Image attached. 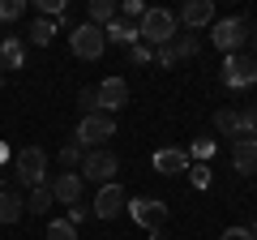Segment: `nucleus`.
<instances>
[{
  "label": "nucleus",
  "instance_id": "f257e3e1",
  "mask_svg": "<svg viewBox=\"0 0 257 240\" xmlns=\"http://www.w3.org/2000/svg\"><path fill=\"white\" fill-rule=\"evenodd\" d=\"M116 138V116H103V111H94V116H82L77 120V133L73 142L82 150H103V142Z\"/></svg>",
  "mask_w": 257,
  "mask_h": 240
},
{
  "label": "nucleus",
  "instance_id": "f03ea898",
  "mask_svg": "<svg viewBox=\"0 0 257 240\" xmlns=\"http://www.w3.org/2000/svg\"><path fill=\"white\" fill-rule=\"evenodd\" d=\"M138 35L146 47H163L176 39V13L172 9H146V18L138 22Z\"/></svg>",
  "mask_w": 257,
  "mask_h": 240
},
{
  "label": "nucleus",
  "instance_id": "7ed1b4c3",
  "mask_svg": "<svg viewBox=\"0 0 257 240\" xmlns=\"http://www.w3.org/2000/svg\"><path fill=\"white\" fill-rule=\"evenodd\" d=\"M210 39H214V47L219 52H244L248 47V18H223V22H214V30H210Z\"/></svg>",
  "mask_w": 257,
  "mask_h": 240
},
{
  "label": "nucleus",
  "instance_id": "20e7f679",
  "mask_svg": "<svg viewBox=\"0 0 257 240\" xmlns=\"http://www.w3.org/2000/svg\"><path fill=\"white\" fill-rule=\"evenodd\" d=\"M13 172H18V185H43V176H47V150L43 146H26L18 150V159H13Z\"/></svg>",
  "mask_w": 257,
  "mask_h": 240
},
{
  "label": "nucleus",
  "instance_id": "39448f33",
  "mask_svg": "<svg viewBox=\"0 0 257 240\" xmlns=\"http://www.w3.org/2000/svg\"><path fill=\"white\" fill-rule=\"evenodd\" d=\"M69 47H73L77 60H99L103 47H107V39H103L99 26H90V22H77V26L69 30Z\"/></svg>",
  "mask_w": 257,
  "mask_h": 240
},
{
  "label": "nucleus",
  "instance_id": "423d86ee",
  "mask_svg": "<svg viewBox=\"0 0 257 240\" xmlns=\"http://www.w3.org/2000/svg\"><path fill=\"white\" fill-rule=\"evenodd\" d=\"M116 172H120V159L111 155V150H86V159H82V180H94V185H111L116 180Z\"/></svg>",
  "mask_w": 257,
  "mask_h": 240
},
{
  "label": "nucleus",
  "instance_id": "0eeeda50",
  "mask_svg": "<svg viewBox=\"0 0 257 240\" xmlns=\"http://www.w3.org/2000/svg\"><path fill=\"white\" fill-rule=\"evenodd\" d=\"M223 82L231 86V90H244V86L257 82V60L248 52H231L227 60H223Z\"/></svg>",
  "mask_w": 257,
  "mask_h": 240
},
{
  "label": "nucleus",
  "instance_id": "6e6552de",
  "mask_svg": "<svg viewBox=\"0 0 257 240\" xmlns=\"http://www.w3.org/2000/svg\"><path fill=\"white\" fill-rule=\"evenodd\" d=\"M124 210L133 214V223H142L146 231H163V223H167V206L159 202V197H128Z\"/></svg>",
  "mask_w": 257,
  "mask_h": 240
},
{
  "label": "nucleus",
  "instance_id": "1a4fd4ad",
  "mask_svg": "<svg viewBox=\"0 0 257 240\" xmlns=\"http://www.w3.org/2000/svg\"><path fill=\"white\" fill-rule=\"evenodd\" d=\"M94 94H99V111L103 116H116V111L128 103V82L124 77H103V82L94 86Z\"/></svg>",
  "mask_w": 257,
  "mask_h": 240
},
{
  "label": "nucleus",
  "instance_id": "9d476101",
  "mask_svg": "<svg viewBox=\"0 0 257 240\" xmlns=\"http://www.w3.org/2000/svg\"><path fill=\"white\" fill-rule=\"evenodd\" d=\"M124 206H128L124 189L111 180V185H103V189H99V197H94L90 214H94V219H116V214H124Z\"/></svg>",
  "mask_w": 257,
  "mask_h": 240
},
{
  "label": "nucleus",
  "instance_id": "9b49d317",
  "mask_svg": "<svg viewBox=\"0 0 257 240\" xmlns=\"http://www.w3.org/2000/svg\"><path fill=\"white\" fill-rule=\"evenodd\" d=\"M47 189H52V197H56L60 206H73V202H82V189H86V180H82L77 172H60V176H56V180H52Z\"/></svg>",
  "mask_w": 257,
  "mask_h": 240
},
{
  "label": "nucleus",
  "instance_id": "f8f14e48",
  "mask_svg": "<svg viewBox=\"0 0 257 240\" xmlns=\"http://www.w3.org/2000/svg\"><path fill=\"white\" fill-rule=\"evenodd\" d=\"M180 22L189 30L210 26V22H214V5H210V0H189V5H180Z\"/></svg>",
  "mask_w": 257,
  "mask_h": 240
},
{
  "label": "nucleus",
  "instance_id": "ddd939ff",
  "mask_svg": "<svg viewBox=\"0 0 257 240\" xmlns=\"http://www.w3.org/2000/svg\"><path fill=\"white\" fill-rule=\"evenodd\" d=\"M231 163L240 176H257V138H240L231 146Z\"/></svg>",
  "mask_w": 257,
  "mask_h": 240
},
{
  "label": "nucleus",
  "instance_id": "4468645a",
  "mask_svg": "<svg viewBox=\"0 0 257 240\" xmlns=\"http://www.w3.org/2000/svg\"><path fill=\"white\" fill-rule=\"evenodd\" d=\"M155 172H159V176H180V172H189V155L176 150V146L155 150Z\"/></svg>",
  "mask_w": 257,
  "mask_h": 240
},
{
  "label": "nucleus",
  "instance_id": "2eb2a0df",
  "mask_svg": "<svg viewBox=\"0 0 257 240\" xmlns=\"http://www.w3.org/2000/svg\"><path fill=\"white\" fill-rule=\"evenodd\" d=\"M103 39H111V43H120V47H133V43H142V35H138V22H128V18H116L107 30H103Z\"/></svg>",
  "mask_w": 257,
  "mask_h": 240
},
{
  "label": "nucleus",
  "instance_id": "dca6fc26",
  "mask_svg": "<svg viewBox=\"0 0 257 240\" xmlns=\"http://www.w3.org/2000/svg\"><path fill=\"white\" fill-rule=\"evenodd\" d=\"M26 214V197L18 189H0V223H18Z\"/></svg>",
  "mask_w": 257,
  "mask_h": 240
},
{
  "label": "nucleus",
  "instance_id": "f3484780",
  "mask_svg": "<svg viewBox=\"0 0 257 240\" xmlns=\"http://www.w3.org/2000/svg\"><path fill=\"white\" fill-rule=\"evenodd\" d=\"M116 18H120V9L111 5V0H90V26L107 30V26H111Z\"/></svg>",
  "mask_w": 257,
  "mask_h": 240
},
{
  "label": "nucleus",
  "instance_id": "a211bd4d",
  "mask_svg": "<svg viewBox=\"0 0 257 240\" xmlns=\"http://www.w3.org/2000/svg\"><path fill=\"white\" fill-rule=\"evenodd\" d=\"M0 60H5V69H22V60H26V47L18 43V39H0Z\"/></svg>",
  "mask_w": 257,
  "mask_h": 240
},
{
  "label": "nucleus",
  "instance_id": "6ab92c4d",
  "mask_svg": "<svg viewBox=\"0 0 257 240\" xmlns=\"http://www.w3.org/2000/svg\"><path fill=\"white\" fill-rule=\"evenodd\" d=\"M52 202H56L52 189H47V185H35V189H30V197H26V214H43V210H52Z\"/></svg>",
  "mask_w": 257,
  "mask_h": 240
},
{
  "label": "nucleus",
  "instance_id": "aec40b11",
  "mask_svg": "<svg viewBox=\"0 0 257 240\" xmlns=\"http://www.w3.org/2000/svg\"><path fill=\"white\" fill-rule=\"evenodd\" d=\"M26 35H30V43H35V47H47V43L56 39V22H47V18H35Z\"/></svg>",
  "mask_w": 257,
  "mask_h": 240
},
{
  "label": "nucleus",
  "instance_id": "412c9836",
  "mask_svg": "<svg viewBox=\"0 0 257 240\" xmlns=\"http://www.w3.org/2000/svg\"><path fill=\"white\" fill-rule=\"evenodd\" d=\"M172 47H176V60H180V56H184V60H193V56L202 52L197 35H176V39H172Z\"/></svg>",
  "mask_w": 257,
  "mask_h": 240
},
{
  "label": "nucleus",
  "instance_id": "4be33fe9",
  "mask_svg": "<svg viewBox=\"0 0 257 240\" xmlns=\"http://www.w3.org/2000/svg\"><path fill=\"white\" fill-rule=\"evenodd\" d=\"M47 240H77V227L69 219H56V223H47V231H43Z\"/></svg>",
  "mask_w": 257,
  "mask_h": 240
},
{
  "label": "nucleus",
  "instance_id": "5701e85b",
  "mask_svg": "<svg viewBox=\"0 0 257 240\" xmlns=\"http://www.w3.org/2000/svg\"><path fill=\"white\" fill-rule=\"evenodd\" d=\"M77 107H82V116H94V111H99V94H94V86L77 90Z\"/></svg>",
  "mask_w": 257,
  "mask_h": 240
},
{
  "label": "nucleus",
  "instance_id": "b1692460",
  "mask_svg": "<svg viewBox=\"0 0 257 240\" xmlns=\"http://www.w3.org/2000/svg\"><path fill=\"white\" fill-rule=\"evenodd\" d=\"M26 13V0H0V22H18Z\"/></svg>",
  "mask_w": 257,
  "mask_h": 240
},
{
  "label": "nucleus",
  "instance_id": "393cba45",
  "mask_svg": "<svg viewBox=\"0 0 257 240\" xmlns=\"http://www.w3.org/2000/svg\"><path fill=\"white\" fill-rule=\"evenodd\" d=\"M214 150H219V142H214V138H197L189 155H193V159H214Z\"/></svg>",
  "mask_w": 257,
  "mask_h": 240
},
{
  "label": "nucleus",
  "instance_id": "a878e982",
  "mask_svg": "<svg viewBox=\"0 0 257 240\" xmlns=\"http://www.w3.org/2000/svg\"><path fill=\"white\" fill-rule=\"evenodd\" d=\"M82 159H86V155H82V146H77V142H69V146H64V150H60V163H64V167H69V172H73V167H77V163H82Z\"/></svg>",
  "mask_w": 257,
  "mask_h": 240
},
{
  "label": "nucleus",
  "instance_id": "bb28decb",
  "mask_svg": "<svg viewBox=\"0 0 257 240\" xmlns=\"http://www.w3.org/2000/svg\"><path fill=\"white\" fill-rule=\"evenodd\" d=\"M120 18L142 22V18H146V5H142V0H124V5H120Z\"/></svg>",
  "mask_w": 257,
  "mask_h": 240
},
{
  "label": "nucleus",
  "instance_id": "cd10ccee",
  "mask_svg": "<svg viewBox=\"0 0 257 240\" xmlns=\"http://www.w3.org/2000/svg\"><path fill=\"white\" fill-rule=\"evenodd\" d=\"M128 60H133V65H150V60H155V47L133 43V47H128Z\"/></svg>",
  "mask_w": 257,
  "mask_h": 240
},
{
  "label": "nucleus",
  "instance_id": "c85d7f7f",
  "mask_svg": "<svg viewBox=\"0 0 257 240\" xmlns=\"http://www.w3.org/2000/svg\"><path fill=\"white\" fill-rule=\"evenodd\" d=\"M35 5H39V18H43V13L47 18H60L64 13V0H35Z\"/></svg>",
  "mask_w": 257,
  "mask_h": 240
},
{
  "label": "nucleus",
  "instance_id": "c756f323",
  "mask_svg": "<svg viewBox=\"0 0 257 240\" xmlns=\"http://www.w3.org/2000/svg\"><path fill=\"white\" fill-rule=\"evenodd\" d=\"M86 219H90V206H86V202H73V206H69V223H73V227H77V223H86Z\"/></svg>",
  "mask_w": 257,
  "mask_h": 240
},
{
  "label": "nucleus",
  "instance_id": "7c9ffc66",
  "mask_svg": "<svg viewBox=\"0 0 257 240\" xmlns=\"http://www.w3.org/2000/svg\"><path fill=\"white\" fill-rule=\"evenodd\" d=\"M155 60H159V65H176V47H172V43L155 47Z\"/></svg>",
  "mask_w": 257,
  "mask_h": 240
},
{
  "label": "nucleus",
  "instance_id": "2f4dec72",
  "mask_svg": "<svg viewBox=\"0 0 257 240\" xmlns=\"http://www.w3.org/2000/svg\"><path fill=\"white\" fill-rule=\"evenodd\" d=\"M189 176H193V185H197V189L210 185V167H189Z\"/></svg>",
  "mask_w": 257,
  "mask_h": 240
},
{
  "label": "nucleus",
  "instance_id": "473e14b6",
  "mask_svg": "<svg viewBox=\"0 0 257 240\" xmlns=\"http://www.w3.org/2000/svg\"><path fill=\"white\" fill-rule=\"evenodd\" d=\"M223 240H248V231L244 227H227V231H223Z\"/></svg>",
  "mask_w": 257,
  "mask_h": 240
},
{
  "label": "nucleus",
  "instance_id": "72a5a7b5",
  "mask_svg": "<svg viewBox=\"0 0 257 240\" xmlns=\"http://www.w3.org/2000/svg\"><path fill=\"white\" fill-rule=\"evenodd\" d=\"M150 240H172V236H167V231H150Z\"/></svg>",
  "mask_w": 257,
  "mask_h": 240
},
{
  "label": "nucleus",
  "instance_id": "f704fd0d",
  "mask_svg": "<svg viewBox=\"0 0 257 240\" xmlns=\"http://www.w3.org/2000/svg\"><path fill=\"white\" fill-rule=\"evenodd\" d=\"M5 159H9V146H0V163H5Z\"/></svg>",
  "mask_w": 257,
  "mask_h": 240
},
{
  "label": "nucleus",
  "instance_id": "c9c22d12",
  "mask_svg": "<svg viewBox=\"0 0 257 240\" xmlns=\"http://www.w3.org/2000/svg\"><path fill=\"white\" fill-rule=\"evenodd\" d=\"M253 30H257V26H253ZM253 39H257V35H253ZM253 60H257V47H253Z\"/></svg>",
  "mask_w": 257,
  "mask_h": 240
}]
</instances>
